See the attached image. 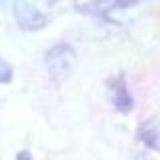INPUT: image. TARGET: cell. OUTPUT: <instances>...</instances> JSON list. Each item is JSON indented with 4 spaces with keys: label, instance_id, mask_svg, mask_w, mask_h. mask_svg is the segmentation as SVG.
Instances as JSON below:
<instances>
[{
    "label": "cell",
    "instance_id": "cell-1",
    "mask_svg": "<svg viewBox=\"0 0 160 160\" xmlns=\"http://www.w3.org/2000/svg\"><path fill=\"white\" fill-rule=\"evenodd\" d=\"M44 64H46V70L50 76L56 82H62L76 68V52H74V48L70 44H54L44 54Z\"/></svg>",
    "mask_w": 160,
    "mask_h": 160
},
{
    "label": "cell",
    "instance_id": "cell-2",
    "mask_svg": "<svg viewBox=\"0 0 160 160\" xmlns=\"http://www.w3.org/2000/svg\"><path fill=\"white\" fill-rule=\"evenodd\" d=\"M12 10H14V20H16V24L22 30H26V32L42 30V28H46V24H48V18L44 16L32 2H28V0H14Z\"/></svg>",
    "mask_w": 160,
    "mask_h": 160
},
{
    "label": "cell",
    "instance_id": "cell-3",
    "mask_svg": "<svg viewBox=\"0 0 160 160\" xmlns=\"http://www.w3.org/2000/svg\"><path fill=\"white\" fill-rule=\"evenodd\" d=\"M112 104H114V108H116L118 112H122V114L130 112L132 106H134L132 94H130L124 78H118L116 82L112 84Z\"/></svg>",
    "mask_w": 160,
    "mask_h": 160
},
{
    "label": "cell",
    "instance_id": "cell-4",
    "mask_svg": "<svg viewBox=\"0 0 160 160\" xmlns=\"http://www.w3.org/2000/svg\"><path fill=\"white\" fill-rule=\"evenodd\" d=\"M138 140L152 150H160V124L156 120H144L138 128Z\"/></svg>",
    "mask_w": 160,
    "mask_h": 160
},
{
    "label": "cell",
    "instance_id": "cell-5",
    "mask_svg": "<svg viewBox=\"0 0 160 160\" xmlns=\"http://www.w3.org/2000/svg\"><path fill=\"white\" fill-rule=\"evenodd\" d=\"M138 2L140 0H94V2L90 4V10L100 14V16H108L112 10H122V8L136 6Z\"/></svg>",
    "mask_w": 160,
    "mask_h": 160
},
{
    "label": "cell",
    "instance_id": "cell-6",
    "mask_svg": "<svg viewBox=\"0 0 160 160\" xmlns=\"http://www.w3.org/2000/svg\"><path fill=\"white\" fill-rule=\"evenodd\" d=\"M12 76H14L12 66H10V64H8L4 58H0V82H2V84L12 82Z\"/></svg>",
    "mask_w": 160,
    "mask_h": 160
},
{
    "label": "cell",
    "instance_id": "cell-7",
    "mask_svg": "<svg viewBox=\"0 0 160 160\" xmlns=\"http://www.w3.org/2000/svg\"><path fill=\"white\" fill-rule=\"evenodd\" d=\"M16 160H34V158H32V154H30L28 150H20L16 154Z\"/></svg>",
    "mask_w": 160,
    "mask_h": 160
},
{
    "label": "cell",
    "instance_id": "cell-8",
    "mask_svg": "<svg viewBox=\"0 0 160 160\" xmlns=\"http://www.w3.org/2000/svg\"><path fill=\"white\" fill-rule=\"evenodd\" d=\"M134 160H154L150 154H146V152H140V154H136V158Z\"/></svg>",
    "mask_w": 160,
    "mask_h": 160
}]
</instances>
